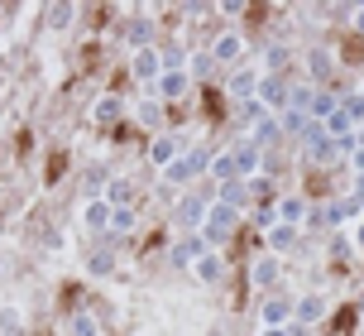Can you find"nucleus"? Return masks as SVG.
<instances>
[{
    "mask_svg": "<svg viewBox=\"0 0 364 336\" xmlns=\"http://www.w3.org/2000/svg\"><path fill=\"white\" fill-rule=\"evenodd\" d=\"M197 274H201V279H211V283H216L220 274H225V269H220V260H216V255H201V260H197Z\"/></svg>",
    "mask_w": 364,
    "mask_h": 336,
    "instance_id": "obj_1",
    "label": "nucleus"
},
{
    "mask_svg": "<svg viewBox=\"0 0 364 336\" xmlns=\"http://www.w3.org/2000/svg\"><path fill=\"white\" fill-rule=\"evenodd\" d=\"M106 216H110L106 202H91V206H87V226H106Z\"/></svg>",
    "mask_w": 364,
    "mask_h": 336,
    "instance_id": "obj_2",
    "label": "nucleus"
},
{
    "mask_svg": "<svg viewBox=\"0 0 364 336\" xmlns=\"http://www.w3.org/2000/svg\"><path fill=\"white\" fill-rule=\"evenodd\" d=\"M173 154H178V145H173V140H159V145H154V159H159V164H168Z\"/></svg>",
    "mask_w": 364,
    "mask_h": 336,
    "instance_id": "obj_3",
    "label": "nucleus"
},
{
    "mask_svg": "<svg viewBox=\"0 0 364 336\" xmlns=\"http://www.w3.org/2000/svg\"><path fill=\"white\" fill-rule=\"evenodd\" d=\"M134 68H139V77H154V68H159V58H154V53H139V58H134Z\"/></svg>",
    "mask_w": 364,
    "mask_h": 336,
    "instance_id": "obj_4",
    "label": "nucleus"
},
{
    "mask_svg": "<svg viewBox=\"0 0 364 336\" xmlns=\"http://www.w3.org/2000/svg\"><path fill=\"white\" fill-rule=\"evenodd\" d=\"M216 53H220V58L240 53V38H235V34H225V38H220V43H216Z\"/></svg>",
    "mask_w": 364,
    "mask_h": 336,
    "instance_id": "obj_5",
    "label": "nucleus"
},
{
    "mask_svg": "<svg viewBox=\"0 0 364 336\" xmlns=\"http://www.w3.org/2000/svg\"><path fill=\"white\" fill-rule=\"evenodd\" d=\"M355 241H360V245H364V221H360V226H355Z\"/></svg>",
    "mask_w": 364,
    "mask_h": 336,
    "instance_id": "obj_6",
    "label": "nucleus"
},
{
    "mask_svg": "<svg viewBox=\"0 0 364 336\" xmlns=\"http://www.w3.org/2000/svg\"><path fill=\"white\" fill-rule=\"evenodd\" d=\"M264 336H283V332H264Z\"/></svg>",
    "mask_w": 364,
    "mask_h": 336,
    "instance_id": "obj_7",
    "label": "nucleus"
}]
</instances>
